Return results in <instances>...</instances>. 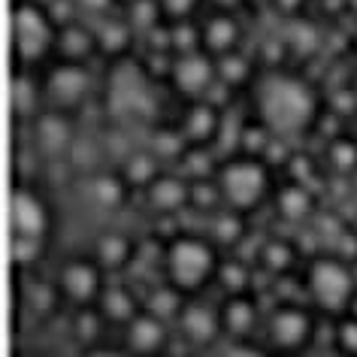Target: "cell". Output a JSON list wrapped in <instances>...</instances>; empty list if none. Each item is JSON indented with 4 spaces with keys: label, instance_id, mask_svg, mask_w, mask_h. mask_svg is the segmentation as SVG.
<instances>
[{
    "label": "cell",
    "instance_id": "cell-20",
    "mask_svg": "<svg viewBox=\"0 0 357 357\" xmlns=\"http://www.w3.org/2000/svg\"><path fill=\"white\" fill-rule=\"evenodd\" d=\"M318 203H315V194L306 182H284L279 191H275V212L279 218H284L288 225H303L315 215Z\"/></svg>",
    "mask_w": 357,
    "mask_h": 357
},
{
    "label": "cell",
    "instance_id": "cell-2",
    "mask_svg": "<svg viewBox=\"0 0 357 357\" xmlns=\"http://www.w3.org/2000/svg\"><path fill=\"white\" fill-rule=\"evenodd\" d=\"M221 264V248L209 236L200 234H176L164 243L160 252V266H164V279L178 288L185 297H194L215 282Z\"/></svg>",
    "mask_w": 357,
    "mask_h": 357
},
{
    "label": "cell",
    "instance_id": "cell-58",
    "mask_svg": "<svg viewBox=\"0 0 357 357\" xmlns=\"http://www.w3.org/2000/svg\"><path fill=\"white\" fill-rule=\"evenodd\" d=\"M188 357H197V354H188Z\"/></svg>",
    "mask_w": 357,
    "mask_h": 357
},
{
    "label": "cell",
    "instance_id": "cell-18",
    "mask_svg": "<svg viewBox=\"0 0 357 357\" xmlns=\"http://www.w3.org/2000/svg\"><path fill=\"white\" fill-rule=\"evenodd\" d=\"M97 312L103 315L106 324L112 327H128L133 318L142 312V297L130 291V284L121 282H106V288L97 300Z\"/></svg>",
    "mask_w": 357,
    "mask_h": 357
},
{
    "label": "cell",
    "instance_id": "cell-47",
    "mask_svg": "<svg viewBox=\"0 0 357 357\" xmlns=\"http://www.w3.org/2000/svg\"><path fill=\"white\" fill-rule=\"evenodd\" d=\"M291 52H288V43H284L282 37H266L261 43V58H264V64L266 67H273V70H279V64L284 58H288Z\"/></svg>",
    "mask_w": 357,
    "mask_h": 357
},
{
    "label": "cell",
    "instance_id": "cell-25",
    "mask_svg": "<svg viewBox=\"0 0 357 357\" xmlns=\"http://www.w3.org/2000/svg\"><path fill=\"white\" fill-rule=\"evenodd\" d=\"M58 55L61 61H79L85 64L88 58L97 52V37H94V24L73 22L67 28H58Z\"/></svg>",
    "mask_w": 357,
    "mask_h": 357
},
{
    "label": "cell",
    "instance_id": "cell-12",
    "mask_svg": "<svg viewBox=\"0 0 357 357\" xmlns=\"http://www.w3.org/2000/svg\"><path fill=\"white\" fill-rule=\"evenodd\" d=\"M52 227V215L46 200L24 182H15L10 197V236H31L46 239Z\"/></svg>",
    "mask_w": 357,
    "mask_h": 357
},
{
    "label": "cell",
    "instance_id": "cell-35",
    "mask_svg": "<svg viewBox=\"0 0 357 357\" xmlns=\"http://www.w3.org/2000/svg\"><path fill=\"white\" fill-rule=\"evenodd\" d=\"M188 206L200 215H215L218 209H225V197H221V188L212 178H191V203Z\"/></svg>",
    "mask_w": 357,
    "mask_h": 357
},
{
    "label": "cell",
    "instance_id": "cell-16",
    "mask_svg": "<svg viewBox=\"0 0 357 357\" xmlns=\"http://www.w3.org/2000/svg\"><path fill=\"white\" fill-rule=\"evenodd\" d=\"M146 206L160 218H173L176 212L188 209L191 203V178L182 173H160L146 191Z\"/></svg>",
    "mask_w": 357,
    "mask_h": 357
},
{
    "label": "cell",
    "instance_id": "cell-24",
    "mask_svg": "<svg viewBox=\"0 0 357 357\" xmlns=\"http://www.w3.org/2000/svg\"><path fill=\"white\" fill-rule=\"evenodd\" d=\"M94 37H97V52H103L109 58H121L130 52L137 31H133V24L124 15L121 19L119 15H106V19L94 22Z\"/></svg>",
    "mask_w": 357,
    "mask_h": 357
},
{
    "label": "cell",
    "instance_id": "cell-54",
    "mask_svg": "<svg viewBox=\"0 0 357 357\" xmlns=\"http://www.w3.org/2000/svg\"><path fill=\"white\" fill-rule=\"evenodd\" d=\"M215 6H221V10H234V6H239L243 0H212Z\"/></svg>",
    "mask_w": 357,
    "mask_h": 357
},
{
    "label": "cell",
    "instance_id": "cell-32",
    "mask_svg": "<svg viewBox=\"0 0 357 357\" xmlns=\"http://www.w3.org/2000/svg\"><path fill=\"white\" fill-rule=\"evenodd\" d=\"M103 158H106L103 139L85 137V133H79L73 149H70V155H67V160L76 167V173H88V176H94L97 169H103Z\"/></svg>",
    "mask_w": 357,
    "mask_h": 357
},
{
    "label": "cell",
    "instance_id": "cell-3",
    "mask_svg": "<svg viewBox=\"0 0 357 357\" xmlns=\"http://www.w3.org/2000/svg\"><path fill=\"white\" fill-rule=\"evenodd\" d=\"M303 288L312 309L327 318H339L351 309L357 297V266L339 255H315L303 273Z\"/></svg>",
    "mask_w": 357,
    "mask_h": 357
},
{
    "label": "cell",
    "instance_id": "cell-56",
    "mask_svg": "<svg viewBox=\"0 0 357 357\" xmlns=\"http://www.w3.org/2000/svg\"><path fill=\"white\" fill-rule=\"evenodd\" d=\"M354 91H357V79H354Z\"/></svg>",
    "mask_w": 357,
    "mask_h": 357
},
{
    "label": "cell",
    "instance_id": "cell-39",
    "mask_svg": "<svg viewBox=\"0 0 357 357\" xmlns=\"http://www.w3.org/2000/svg\"><path fill=\"white\" fill-rule=\"evenodd\" d=\"M330 348H333L339 357H357V315L354 312H345V315L333 318Z\"/></svg>",
    "mask_w": 357,
    "mask_h": 357
},
{
    "label": "cell",
    "instance_id": "cell-6",
    "mask_svg": "<svg viewBox=\"0 0 357 357\" xmlns=\"http://www.w3.org/2000/svg\"><path fill=\"white\" fill-rule=\"evenodd\" d=\"M315 342V312L297 300H282L264 318V345L275 357H300Z\"/></svg>",
    "mask_w": 357,
    "mask_h": 357
},
{
    "label": "cell",
    "instance_id": "cell-42",
    "mask_svg": "<svg viewBox=\"0 0 357 357\" xmlns=\"http://www.w3.org/2000/svg\"><path fill=\"white\" fill-rule=\"evenodd\" d=\"M43 243L46 239H31V236H10V255L15 270H31L43 257Z\"/></svg>",
    "mask_w": 357,
    "mask_h": 357
},
{
    "label": "cell",
    "instance_id": "cell-19",
    "mask_svg": "<svg viewBox=\"0 0 357 357\" xmlns=\"http://www.w3.org/2000/svg\"><path fill=\"white\" fill-rule=\"evenodd\" d=\"M239 37H243L239 22L227 10L209 15V19L203 22V28H200L203 52H209L212 58H221V55H227V52H234L239 46Z\"/></svg>",
    "mask_w": 357,
    "mask_h": 357
},
{
    "label": "cell",
    "instance_id": "cell-34",
    "mask_svg": "<svg viewBox=\"0 0 357 357\" xmlns=\"http://www.w3.org/2000/svg\"><path fill=\"white\" fill-rule=\"evenodd\" d=\"M149 149L160 158V164L167 160H182V155L188 151V139H185L182 128H155L151 130V139H149Z\"/></svg>",
    "mask_w": 357,
    "mask_h": 357
},
{
    "label": "cell",
    "instance_id": "cell-5",
    "mask_svg": "<svg viewBox=\"0 0 357 357\" xmlns=\"http://www.w3.org/2000/svg\"><path fill=\"white\" fill-rule=\"evenodd\" d=\"M215 182L225 197V206L236 209V212H255L270 194V164L264 158H252V155H236L227 158L218 167Z\"/></svg>",
    "mask_w": 357,
    "mask_h": 357
},
{
    "label": "cell",
    "instance_id": "cell-40",
    "mask_svg": "<svg viewBox=\"0 0 357 357\" xmlns=\"http://www.w3.org/2000/svg\"><path fill=\"white\" fill-rule=\"evenodd\" d=\"M103 327H106V321H103L100 312H97V306L76 309V318H73V333H76V339H79V342H82L85 348L100 345Z\"/></svg>",
    "mask_w": 357,
    "mask_h": 357
},
{
    "label": "cell",
    "instance_id": "cell-37",
    "mask_svg": "<svg viewBox=\"0 0 357 357\" xmlns=\"http://www.w3.org/2000/svg\"><path fill=\"white\" fill-rule=\"evenodd\" d=\"M124 19L133 24L137 33H149L151 28H158L160 19H167V15H164L160 0H128V6H124Z\"/></svg>",
    "mask_w": 357,
    "mask_h": 357
},
{
    "label": "cell",
    "instance_id": "cell-26",
    "mask_svg": "<svg viewBox=\"0 0 357 357\" xmlns=\"http://www.w3.org/2000/svg\"><path fill=\"white\" fill-rule=\"evenodd\" d=\"M119 173L124 176V182L130 185V191H146L151 182L160 176V158L151 149H133L121 158Z\"/></svg>",
    "mask_w": 357,
    "mask_h": 357
},
{
    "label": "cell",
    "instance_id": "cell-51",
    "mask_svg": "<svg viewBox=\"0 0 357 357\" xmlns=\"http://www.w3.org/2000/svg\"><path fill=\"white\" fill-rule=\"evenodd\" d=\"M82 357H130L124 348H119V345H91V348H85L82 351Z\"/></svg>",
    "mask_w": 357,
    "mask_h": 357
},
{
    "label": "cell",
    "instance_id": "cell-57",
    "mask_svg": "<svg viewBox=\"0 0 357 357\" xmlns=\"http://www.w3.org/2000/svg\"><path fill=\"white\" fill-rule=\"evenodd\" d=\"M351 227H354V230H357V221H354V225H351Z\"/></svg>",
    "mask_w": 357,
    "mask_h": 357
},
{
    "label": "cell",
    "instance_id": "cell-31",
    "mask_svg": "<svg viewBox=\"0 0 357 357\" xmlns=\"http://www.w3.org/2000/svg\"><path fill=\"white\" fill-rule=\"evenodd\" d=\"M282 40L288 43V52H291V55H297V58H312L321 49V31H318V24H312L306 19H297V15L288 22V28H284Z\"/></svg>",
    "mask_w": 357,
    "mask_h": 357
},
{
    "label": "cell",
    "instance_id": "cell-22",
    "mask_svg": "<svg viewBox=\"0 0 357 357\" xmlns=\"http://www.w3.org/2000/svg\"><path fill=\"white\" fill-rule=\"evenodd\" d=\"M221 130V109L206 100H194L182 119V133L188 146H209Z\"/></svg>",
    "mask_w": 357,
    "mask_h": 357
},
{
    "label": "cell",
    "instance_id": "cell-10",
    "mask_svg": "<svg viewBox=\"0 0 357 357\" xmlns=\"http://www.w3.org/2000/svg\"><path fill=\"white\" fill-rule=\"evenodd\" d=\"M176 333L194 351H206V348L218 345L225 339V327H221V309L212 306L206 300H191L185 303L182 315L176 318Z\"/></svg>",
    "mask_w": 357,
    "mask_h": 357
},
{
    "label": "cell",
    "instance_id": "cell-55",
    "mask_svg": "<svg viewBox=\"0 0 357 357\" xmlns=\"http://www.w3.org/2000/svg\"><path fill=\"white\" fill-rule=\"evenodd\" d=\"M354 137H357V119H354Z\"/></svg>",
    "mask_w": 357,
    "mask_h": 357
},
{
    "label": "cell",
    "instance_id": "cell-9",
    "mask_svg": "<svg viewBox=\"0 0 357 357\" xmlns=\"http://www.w3.org/2000/svg\"><path fill=\"white\" fill-rule=\"evenodd\" d=\"M43 94L52 103V109L70 112L82 106L91 94V73L79 61H58L43 79Z\"/></svg>",
    "mask_w": 357,
    "mask_h": 357
},
{
    "label": "cell",
    "instance_id": "cell-44",
    "mask_svg": "<svg viewBox=\"0 0 357 357\" xmlns=\"http://www.w3.org/2000/svg\"><path fill=\"white\" fill-rule=\"evenodd\" d=\"M330 112L339 115V119H357V91L354 85L351 88H336L333 94H330Z\"/></svg>",
    "mask_w": 357,
    "mask_h": 357
},
{
    "label": "cell",
    "instance_id": "cell-45",
    "mask_svg": "<svg viewBox=\"0 0 357 357\" xmlns=\"http://www.w3.org/2000/svg\"><path fill=\"white\" fill-rule=\"evenodd\" d=\"M49 19L55 22V28H67V24L79 22V6L76 0H49L46 3Z\"/></svg>",
    "mask_w": 357,
    "mask_h": 357
},
{
    "label": "cell",
    "instance_id": "cell-21",
    "mask_svg": "<svg viewBox=\"0 0 357 357\" xmlns=\"http://www.w3.org/2000/svg\"><path fill=\"white\" fill-rule=\"evenodd\" d=\"M88 197L97 209L115 212L121 209L130 197V185L124 182L119 169H97L94 176H88Z\"/></svg>",
    "mask_w": 357,
    "mask_h": 357
},
{
    "label": "cell",
    "instance_id": "cell-36",
    "mask_svg": "<svg viewBox=\"0 0 357 357\" xmlns=\"http://www.w3.org/2000/svg\"><path fill=\"white\" fill-rule=\"evenodd\" d=\"M327 164L333 173L339 176H348L357 169V137H345L339 133L327 142Z\"/></svg>",
    "mask_w": 357,
    "mask_h": 357
},
{
    "label": "cell",
    "instance_id": "cell-23",
    "mask_svg": "<svg viewBox=\"0 0 357 357\" xmlns=\"http://www.w3.org/2000/svg\"><path fill=\"white\" fill-rule=\"evenodd\" d=\"M300 261V248L291 243V239L284 236H270L264 239L261 248H257L255 255V264L261 266L266 275H273V279H282V275H291L294 266Z\"/></svg>",
    "mask_w": 357,
    "mask_h": 357
},
{
    "label": "cell",
    "instance_id": "cell-1",
    "mask_svg": "<svg viewBox=\"0 0 357 357\" xmlns=\"http://www.w3.org/2000/svg\"><path fill=\"white\" fill-rule=\"evenodd\" d=\"M257 119L275 137H300L318 121V94L306 79L273 70L257 88Z\"/></svg>",
    "mask_w": 357,
    "mask_h": 357
},
{
    "label": "cell",
    "instance_id": "cell-49",
    "mask_svg": "<svg viewBox=\"0 0 357 357\" xmlns=\"http://www.w3.org/2000/svg\"><path fill=\"white\" fill-rule=\"evenodd\" d=\"M79 6V15H88V19H106V15H112L115 10V0H76Z\"/></svg>",
    "mask_w": 357,
    "mask_h": 357
},
{
    "label": "cell",
    "instance_id": "cell-50",
    "mask_svg": "<svg viewBox=\"0 0 357 357\" xmlns=\"http://www.w3.org/2000/svg\"><path fill=\"white\" fill-rule=\"evenodd\" d=\"M291 169V178L294 182H306L309 185V173H312V158L306 155V151H294V155L288 158V164H284Z\"/></svg>",
    "mask_w": 357,
    "mask_h": 357
},
{
    "label": "cell",
    "instance_id": "cell-27",
    "mask_svg": "<svg viewBox=\"0 0 357 357\" xmlns=\"http://www.w3.org/2000/svg\"><path fill=\"white\" fill-rule=\"evenodd\" d=\"M212 243L218 248H236L239 243H245L248 236V225H245V212H236V209H218L215 215H209V234H206Z\"/></svg>",
    "mask_w": 357,
    "mask_h": 357
},
{
    "label": "cell",
    "instance_id": "cell-13",
    "mask_svg": "<svg viewBox=\"0 0 357 357\" xmlns=\"http://www.w3.org/2000/svg\"><path fill=\"white\" fill-rule=\"evenodd\" d=\"M173 324L155 318L151 312L142 309L128 327H121V348L130 357H160L173 342Z\"/></svg>",
    "mask_w": 357,
    "mask_h": 357
},
{
    "label": "cell",
    "instance_id": "cell-41",
    "mask_svg": "<svg viewBox=\"0 0 357 357\" xmlns=\"http://www.w3.org/2000/svg\"><path fill=\"white\" fill-rule=\"evenodd\" d=\"M178 167L185 169L182 176H188V178H212L218 173L209 146H188V151H185L182 160H178Z\"/></svg>",
    "mask_w": 357,
    "mask_h": 357
},
{
    "label": "cell",
    "instance_id": "cell-43",
    "mask_svg": "<svg viewBox=\"0 0 357 357\" xmlns=\"http://www.w3.org/2000/svg\"><path fill=\"white\" fill-rule=\"evenodd\" d=\"M169 46H173V55H185V52L203 49L200 28H197V24H191V22H176V24H169Z\"/></svg>",
    "mask_w": 357,
    "mask_h": 357
},
{
    "label": "cell",
    "instance_id": "cell-46",
    "mask_svg": "<svg viewBox=\"0 0 357 357\" xmlns=\"http://www.w3.org/2000/svg\"><path fill=\"white\" fill-rule=\"evenodd\" d=\"M218 357H275L264 342H255V339H243V342H227L221 348Z\"/></svg>",
    "mask_w": 357,
    "mask_h": 357
},
{
    "label": "cell",
    "instance_id": "cell-7",
    "mask_svg": "<svg viewBox=\"0 0 357 357\" xmlns=\"http://www.w3.org/2000/svg\"><path fill=\"white\" fill-rule=\"evenodd\" d=\"M58 43V28L49 19L46 6L37 0H15L13 6V49L24 64L43 61Z\"/></svg>",
    "mask_w": 357,
    "mask_h": 357
},
{
    "label": "cell",
    "instance_id": "cell-8",
    "mask_svg": "<svg viewBox=\"0 0 357 357\" xmlns=\"http://www.w3.org/2000/svg\"><path fill=\"white\" fill-rule=\"evenodd\" d=\"M55 284L70 306L85 309V306H97V300H100L106 288V273L91 255H73L61 264Z\"/></svg>",
    "mask_w": 357,
    "mask_h": 357
},
{
    "label": "cell",
    "instance_id": "cell-38",
    "mask_svg": "<svg viewBox=\"0 0 357 357\" xmlns=\"http://www.w3.org/2000/svg\"><path fill=\"white\" fill-rule=\"evenodd\" d=\"M275 133L266 128V124L261 119H255V121H245L243 128H239V139H236V146H239V155H252V158H264L266 155V149H270V142H273Z\"/></svg>",
    "mask_w": 357,
    "mask_h": 357
},
{
    "label": "cell",
    "instance_id": "cell-53",
    "mask_svg": "<svg viewBox=\"0 0 357 357\" xmlns=\"http://www.w3.org/2000/svg\"><path fill=\"white\" fill-rule=\"evenodd\" d=\"M300 357H339V354L333 351V348H321V351H312V348H309V351L300 354Z\"/></svg>",
    "mask_w": 357,
    "mask_h": 357
},
{
    "label": "cell",
    "instance_id": "cell-14",
    "mask_svg": "<svg viewBox=\"0 0 357 357\" xmlns=\"http://www.w3.org/2000/svg\"><path fill=\"white\" fill-rule=\"evenodd\" d=\"M31 137L33 149L46 158H67L73 142L79 137V130L73 128V121L67 119V112L61 109H46L31 121Z\"/></svg>",
    "mask_w": 357,
    "mask_h": 357
},
{
    "label": "cell",
    "instance_id": "cell-30",
    "mask_svg": "<svg viewBox=\"0 0 357 357\" xmlns=\"http://www.w3.org/2000/svg\"><path fill=\"white\" fill-rule=\"evenodd\" d=\"M215 282H218V288L225 291V297H230V294H248L252 291V264H245L243 257H236V255L221 257Z\"/></svg>",
    "mask_w": 357,
    "mask_h": 357
},
{
    "label": "cell",
    "instance_id": "cell-17",
    "mask_svg": "<svg viewBox=\"0 0 357 357\" xmlns=\"http://www.w3.org/2000/svg\"><path fill=\"white\" fill-rule=\"evenodd\" d=\"M91 257L103 266V273H124L137 257V243L133 236L121 234V230H103V234L94 236L91 245Z\"/></svg>",
    "mask_w": 357,
    "mask_h": 357
},
{
    "label": "cell",
    "instance_id": "cell-28",
    "mask_svg": "<svg viewBox=\"0 0 357 357\" xmlns=\"http://www.w3.org/2000/svg\"><path fill=\"white\" fill-rule=\"evenodd\" d=\"M185 303H188V297L164 279V284L149 288V294L142 297V309L151 312V315L160 318V321H167V324H176V318L182 315Z\"/></svg>",
    "mask_w": 357,
    "mask_h": 357
},
{
    "label": "cell",
    "instance_id": "cell-4",
    "mask_svg": "<svg viewBox=\"0 0 357 357\" xmlns=\"http://www.w3.org/2000/svg\"><path fill=\"white\" fill-rule=\"evenodd\" d=\"M106 112L121 128L155 121V112H158L155 91H151V79L139 64L119 61L115 73L106 82Z\"/></svg>",
    "mask_w": 357,
    "mask_h": 357
},
{
    "label": "cell",
    "instance_id": "cell-11",
    "mask_svg": "<svg viewBox=\"0 0 357 357\" xmlns=\"http://www.w3.org/2000/svg\"><path fill=\"white\" fill-rule=\"evenodd\" d=\"M218 79V67L215 58L209 52H185V55H176L173 61V73H169V85H173L176 94H182L185 100H203L206 91L215 85Z\"/></svg>",
    "mask_w": 357,
    "mask_h": 357
},
{
    "label": "cell",
    "instance_id": "cell-33",
    "mask_svg": "<svg viewBox=\"0 0 357 357\" xmlns=\"http://www.w3.org/2000/svg\"><path fill=\"white\" fill-rule=\"evenodd\" d=\"M215 67H218V79L230 88H243L245 82H252V76H255V61L239 49L215 58Z\"/></svg>",
    "mask_w": 357,
    "mask_h": 357
},
{
    "label": "cell",
    "instance_id": "cell-29",
    "mask_svg": "<svg viewBox=\"0 0 357 357\" xmlns=\"http://www.w3.org/2000/svg\"><path fill=\"white\" fill-rule=\"evenodd\" d=\"M13 115L15 121H33L37 119V109H40V85L33 82V76L22 73V70H15L13 76Z\"/></svg>",
    "mask_w": 357,
    "mask_h": 357
},
{
    "label": "cell",
    "instance_id": "cell-52",
    "mask_svg": "<svg viewBox=\"0 0 357 357\" xmlns=\"http://www.w3.org/2000/svg\"><path fill=\"white\" fill-rule=\"evenodd\" d=\"M273 3L282 15H297L303 10V0H273Z\"/></svg>",
    "mask_w": 357,
    "mask_h": 357
},
{
    "label": "cell",
    "instance_id": "cell-48",
    "mask_svg": "<svg viewBox=\"0 0 357 357\" xmlns=\"http://www.w3.org/2000/svg\"><path fill=\"white\" fill-rule=\"evenodd\" d=\"M160 6H164V15L173 22H185L188 15L200 6V0H160Z\"/></svg>",
    "mask_w": 357,
    "mask_h": 357
},
{
    "label": "cell",
    "instance_id": "cell-15",
    "mask_svg": "<svg viewBox=\"0 0 357 357\" xmlns=\"http://www.w3.org/2000/svg\"><path fill=\"white\" fill-rule=\"evenodd\" d=\"M221 309V327H225V336L230 342H243V339H252L257 333V327L264 324L261 306L257 300L248 294H230L218 303Z\"/></svg>",
    "mask_w": 357,
    "mask_h": 357
}]
</instances>
